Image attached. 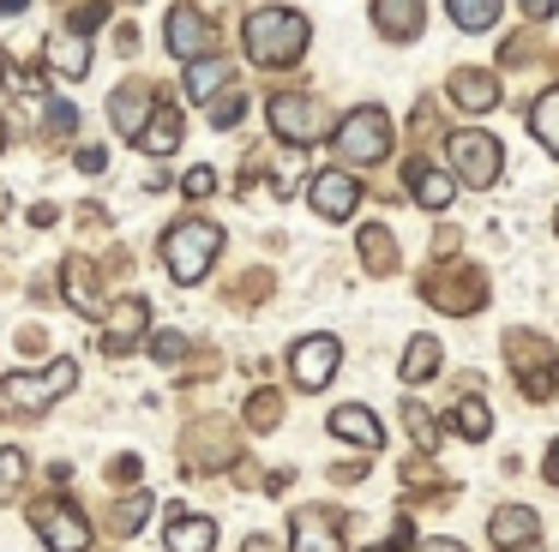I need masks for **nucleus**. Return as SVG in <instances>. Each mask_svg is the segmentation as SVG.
<instances>
[{
  "label": "nucleus",
  "mask_w": 559,
  "mask_h": 552,
  "mask_svg": "<svg viewBox=\"0 0 559 552\" xmlns=\"http://www.w3.org/2000/svg\"><path fill=\"white\" fill-rule=\"evenodd\" d=\"M49 127H61V132H67V127H73V108H67V103H55V108H49Z\"/></svg>",
  "instance_id": "nucleus-36"
},
{
  "label": "nucleus",
  "mask_w": 559,
  "mask_h": 552,
  "mask_svg": "<svg viewBox=\"0 0 559 552\" xmlns=\"http://www.w3.org/2000/svg\"><path fill=\"white\" fill-rule=\"evenodd\" d=\"M373 552H385V547H373Z\"/></svg>",
  "instance_id": "nucleus-41"
},
{
  "label": "nucleus",
  "mask_w": 559,
  "mask_h": 552,
  "mask_svg": "<svg viewBox=\"0 0 559 552\" xmlns=\"http://www.w3.org/2000/svg\"><path fill=\"white\" fill-rule=\"evenodd\" d=\"M37 528H43V540H49V552H85V547H91L85 516H79L73 504H61V499L37 511Z\"/></svg>",
  "instance_id": "nucleus-8"
},
{
  "label": "nucleus",
  "mask_w": 559,
  "mask_h": 552,
  "mask_svg": "<svg viewBox=\"0 0 559 552\" xmlns=\"http://www.w3.org/2000/svg\"><path fill=\"white\" fill-rule=\"evenodd\" d=\"M157 108L163 103H151L145 84H121V91L109 96V120H115V132H127V139H145V127H151Z\"/></svg>",
  "instance_id": "nucleus-9"
},
{
  "label": "nucleus",
  "mask_w": 559,
  "mask_h": 552,
  "mask_svg": "<svg viewBox=\"0 0 559 552\" xmlns=\"http://www.w3.org/2000/svg\"><path fill=\"white\" fill-rule=\"evenodd\" d=\"M409 187H415V199H421L427 211H445V204L457 199V180L439 175V168H409Z\"/></svg>",
  "instance_id": "nucleus-21"
},
{
  "label": "nucleus",
  "mask_w": 559,
  "mask_h": 552,
  "mask_svg": "<svg viewBox=\"0 0 559 552\" xmlns=\"http://www.w3.org/2000/svg\"><path fill=\"white\" fill-rule=\"evenodd\" d=\"M217 247H223V235L211 223H181V228H169V235H163V264H169V276L175 283H187L193 288L199 276L211 271V264H217Z\"/></svg>",
  "instance_id": "nucleus-3"
},
{
  "label": "nucleus",
  "mask_w": 559,
  "mask_h": 552,
  "mask_svg": "<svg viewBox=\"0 0 559 552\" xmlns=\"http://www.w3.org/2000/svg\"><path fill=\"white\" fill-rule=\"evenodd\" d=\"M145 511H151V499H145V492H139L133 504H121V528H127V535H133L139 523H145Z\"/></svg>",
  "instance_id": "nucleus-32"
},
{
  "label": "nucleus",
  "mask_w": 559,
  "mask_h": 552,
  "mask_svg": "<svg viewBox=\"0 0 559 552\" xmlns=\"http://www.w3.org/2000/svg\"><path fill=\"white\" fill-rule=\"evenodd\" d=\"M530 132L542 139V151H554V156H559V91H547L542 103L530 108Z\"/></svg>",
  "instance_id": "nucleus-26"
},
{
  "label": "nucleus",
  "mask_w": 559,
  "mask_h": 552,
  "mask_svg": "<svg viewBox=\"0 0 559 552\" xmlns=\"http://www.w3.org/2000/svg\"><path fill=\"white\" fill-rule=\"evenodd\" d=\"M523 12H530V19H554V0H518Z\"/></svg>",
  "instance_id": "nucleus-35"
},
{
  "label": "nucleus",
  "mask_w": 559,
  "mask_h": 552,
  "mask_svg": "<svg viewBox=\"0 0 559 552\" xmlns=\"http://www.w3.org/2000/svg\"><path fill=\"white\" fill-rule=\"evenodd\" d=\"M337 360H343L337 336H301V343H295L289 372H295V384H301V391H325L331 372H337Z\"/></svg>",
  "instance_id": "nucleus-7"
},
{
  "label": "nucleus",
  "mask_w": 559,
  "mask_h": 552,
  "mask_svg": "<svg viewBox=\"0 0 559 552\" xmlns=\"http://www.w3.org/2000/svg\"><path fill=\"white\" fill-rule=\"evenodd\" d=\"M163 36H169V55H181L187 67L211 55V24L199 19L193 7H175V12H169V31H163Z\"/></svg>",
  "instance_id": "nucleus-11"
},
{
  "label": "nucleus",
  "mask_w": 559,
  "mask_h": 552,
  "mask_svg": "<svg viewBox=\"0 0 559 552\" xmlns=\"http://www.w3.org/2000/svg\"><path fill=\"white\" fill-rule=\"evenodd\" d=\"M0 144H7V127H0Z\"/></svg>",
  "instance_id": "nucleus-39"
},
{
  "label": "nucleus",
  "mask_w": 559,
  "mask_h": 552,
  "mask_svg": "<svg viewBox=\"0 0 559 552\" xmlns=\"http://www.w3.org/2000/svg\"><path fill=\"white\" fill-rule=\"evenodd\" d=\"M223 84H229V60H223V55H205V60H193V67H187L181 91H187V103H211Z\"/></svg>",
  "instance_id": "nucleus-18"
},
{
  "label": "nucleus",
  "mask_w": 559,
  "mask_h": 552,
  "mask_svg": "<svg viewBox=\"0 0 559 552\" xmlns=\"http://www.w3.org/2000/svg\"><path fill=\"white\" fill-rule=\"evenodd\" d=\"M397 372H403V384H421V379H433V372H439V343H433V336H415V343L403 348Z\"/></svg>",
  "instance_id": "nucleus-22"
},
{
  "label": "nucleus",
  "mask_w": 559,
  "mask_h": 552,
  "mask_svg": "<svg viewBox=\"0 0 559 552\" xmlns=\"http://www.w3.org/2000/svg\"><path fill=\"white\" fill-rule=\"evenodd\" d=\"M373 24L391 43H409L421 31V0H373Z\"/></svg>",
  "instance_id": "nucleus-17"
},
{
  "label": "nucleus",
  "mask_w": 559,
  "mask_h": 552,
  "mask_svg": "<svg viewBox=\"0 0 559 552\" xmlns=\"http://www.w3.org/2000/svg\"><path fill=\"white\" fill-rule=\"evenodd\" d=\"M181 192H187V199H211V192H217V175H211V168H187Z\"/></svg>",
  "instance_id": "nucleus-29"
},
{
  "label": "nucleus",
  "mask_w": 559,
  "mask_h": 552,
  "mask_svg": "<svg viewBox=\"0 0 559 552\" xmlns=\"http://www.w3.org/2000/svg\"><path fill=\"white\" fill-rule=\"evenodd\" d=\"M451 103L457 108H469V115H487V108L499 103V84H493V72H475V67H463V72H451Z\"/></svg>",
  "instance_id": "nucleus-15"
},
{
  "label": "nucleus",
  "mask_w": 559,
  "mask_h": 552,
  "mask_svg": "<svg viewBox=\"0 0 559 552\" xmlns=\"http://www.w3.org/2000/svg\"><path fill=\"white\" fill-rule=\"evenodd\" d=\"M451 432H457V439H487V432H493V415H487L481 396H463V403L451 408Z\"/></svg>",
  "instance_id": "nucleus-23"
},
{
  "label": "nucleus",
  "mask_w": 559,
  "mask_h": 552,
  "mask_svg": "<svg viewBox=\"0 0 559 552\" xmlns=\"http://www.w3.org/2000/svg\"><path fill=\"white\" fill-rule=\"evenodd\" d=\"M163 547H169V552H217V523H211V516L169 511V528H163Z\"/></svg>",
  "instance_id": "nucleus-12"
},
{
  "label": "nucleus",
  "mask_w": 559,
  "mask_h": 552,
  "mask_svg": "<svg viewBox=\"0 0 559 552\" xmlns=\"http://www.w3.org/2000/svg\"><path fill=\"white\" fill-rule=\"evenodd\" d=\"M403 420H409V432H415V439H421V444H439V439H433V420H427V415H421V408H415V403H403Z\"/></svg>",
  "instance_id": "nucleus-30"
},
{
  "label": "nucleus",
  "mask_w": 559,
  "mask_h": 552,
  "mask_svg": "<svg viewBox=\"0 0 559 552\" xmlns=\"http://www.w3.org/2000/svg\"><path fill=\"white\" fill-rule=\"evenodd\" d=\"M265 115H271V132H277V139H289V144H313L319 127H325V115H319L313 96H271Z\"/></svg>",
  "instance_id": "nucleus-6"
},
{
  "label": "nucleus",
  "mask_w": 559,
  "mask_h": 552,
  "mask_svg": "<svg viewBox=\"0 0 559 552\" xmlns=\"http://www.w3.org/2000/svg\"><path fill=\"white\" fill-rule=\"evenodd\" d=\"M25 451H19V444H0V504L13 499L19 487H25Z\"/></svg>",
  "instance_id": "nucleus-28"
},
{
  "label": "nucleus",
  "mask_w": 559,
  "mask_h": 552,
  "mask_svg": "<svg viewBox=\"0 0 559 552\" xmlns=\"http://www.w3.org/2000/svg\"><path fill=\"white\" fill-rule=\"evenodd\" d=\"M73 384H79V360H49V372H13V379L0 384V403L13 408V415H43Z\"/></svg>",
  "instance_id": "nucleus-2"
},
{
  "label": "nucleus",
  "mask_w": 559,
  "mask_h": 552,
  "mask_svg": "<svg viewBox=\"0 0 559 552\" xmlns=\"http://www.w3.org/2000/svg\"><path fill=\"white\" fill-rule=\"evenodd\" d=\"M307 204H313L325 223H343V216H355V204H361V187H355L349 175H319L313 187H307Z\"/></svg>",
  "instance_id": "nucleus-10"
},
{
  "label": "nucleus",
  "mask_w": 559,
  "mask_h": 552,
  "mask_svg": "<svg viewBox=\"0 0 559 552\" xmlns=\"http://www.w3.org/2000/svg\"><path fill=\"white\" fill-rule=\"evenodd\" d=\"M337 144L349 163H379V156L391 151V120H385V108H355V115H343L337 120Z\"/></svg>",
  "instance_id": "nucleus-4"
},
{
  "label": "nucleus",
  "mask_w": 559,
  "mask_h": 552,
  "mask_svg": "<svg viewBox=\"0 0 559 552\" xmlns=\"http://www.w3.org/2000/svg\"><path fill=\"white\" fill-rule=\"evenodd\" d=\"M241 115H247V108H241V96H229V103H211V120H217V127H235Z\"/></svg>",
  "instance_id": "nucleus-31"
},
{
  "label": "nucleus",
  "mask_w": 559,
  "mask_h": 552,
  "mask_svg": "<svg viewBox=\"0 0 559 552\" xmlns=\"http://www.w3.org/2000/svg\"><path fill=\"white\" fill-rule=\"evenodd\" d=\"M542 475H547V480H554V487H559V444H554V451H547V463H542Z\"/></svg>",
  "instance_id": "nucleus-37"
},
{
  "label": "nucleus",
  "mask_w": 559,
  "mask_h": 552,
  "mask_svg": "<svg viewBox=\"0 0 559 552\" xmlns=\"http://www.w3.org/2000/svg\"><path fill=\"white\" fill-rule=\"evenodd\" d=\"M499 7H506V0H451V24H457V31H493Z\"/></svg>",
  "instance_id": "nucleus-25"
},
{
  "label": "nucleus",
  "mask_w": 559,
  "mask_h": 552,
  "mask_svg": "<svg viewBox=\"0 0 559 552\" xmlns=\"http://www.w3.org/2000/svg\"><path fill=\"white\" fill-rule=\"evenodd\" d=\"M151 355H157V360H175V355H181V336H175V331H163V336H157V348H151Z\"/></svg>",
  "instance_id": "nucleus-33"
},
{
  "label": "nucleus",
  "mask_w": 559,
  "mask_h": 552,
  "mask_svg": "<svg viewBox=\"0 0 559 552\" xmlns=\"http://www.w3.org/2000/svg\"><path fill=\"white\" fill-rule=\"evenodd\" d=\"M481 276H445V283H433V307L439 312H475L481 307Z\"/></svg>",
  "instance_id": "nucleus-20"
},
{
  "label": "nucleus",
  "mask_w": 559,
  "mask_h": 552,
  "mask_svg": "<svg viewBox=\"0 0 559 552\" xmlns=\"http://www.w3.org/2000/svg\"><path fill=\"white\" fill-rule=\"evenodd\" d=\"M139 144H145V151H151V156H163V151H175V144H181V115H175V108H169V103H163V108H157V115H151V127H145V139H139Z\"/></svg>",
  "instance_id": "nucleus-24"
},
{
  "label": "nucleus",
  "mask_w": 559,
  "mask_h": 552,
  "mask_svg": "<svg viewBox=\"0 0 559 552\" xmlns=\"http://www.w3.org/2000/svg\"><path fill=\"white\" fill-rule=\"evenodd\" d=\"M451 168L463 175V187H493L499 168H506V156H499V139H487V132H457L451 139Z\"/></svg>",
  "instance_id": "nucleus-5"
},
{
  "label": "nucleus",
  "mask_w": 559,
  "mask_h": 552,
  "mask_svg": "<svg viewBox=\"0 0 559 552\" xmlns=\"http://www.w3.org/2000/svg\"><path fill=\"white\" fill-rule=\"evenodd\" d=\"M19 7H25V0H0V12H19Z\"/></svg>",
  "instance_id": "nucleus-38"
},
{
  "label": "nucleus",
  "mask_w": 559,
  "mask_h": 552,
  "mask_svg": "<svg viewBox=\"0 0 559 552\" xmlns=\"http://www.w3.org/2000/svg\"><path fill=\"white\" fill-rule=\"evenodd\" d=\"M295 552H343V540L331 535V523L301 516V523H295Z\"/></svg>",
  "instance_id": "nucleus-27"
},
{
  "label": "nucleus",
  "mask_w": 559,
  "mask_h": 552,
  "mask_svg": "<svg viewBox=\"0 0 559 552\" xmlns=\"http://www.w3.org/2000/svg\"><path fill=\"white\" fill-rule=\"evenodd\" d=\"M145 324H151V307L145 300H121V307L109 312V331H103V348L109 355H127V348L145 336Z\"/></svg>",
  "instance_id": "nucleus-14"
},
{
  "label": "nucleus",
  "mask_w": 559,
  "mask_h": 552,
  "mask_svg": "<svg viewBox=\"0 0 559 552\" xmlns=\"http://www.w3.org/2000/svg\"><path fill=\"white\" fill-rule=\"evenodd\" d=\"M307 36H313V24L295 7H259L253 19L241 24V43L259 67H295V60L307 55Z\"/></svg>",
  "instance_id": "nucleus-1"
},
{
  "label": "nucleus",
  "mask_w": 559,
  "mask_h": 552,
  "mask_svg": "<svg viewBox=\"0 0 559 552\" xmlns=\"http://www.w3.org/2000/svg\"><path fill=\"white\" fill-rule=\"evenodd\" d=\"M487 528H493L499 547H530V540H535V511H530V504H499Z\"/></svg>",
  "instance_id": "nucleus-19"
},
{
  "label": "nucleus",
  "mask_w": 559,
  "mask_h": 552,
  "mask_svg": "<svg viewBox=\"0 0 559 552\" xmlns=\"http://www.w3.org/2000/svg\"><path fill=\"white\" fill-rule=\"evenodd\" d=\"M43 55H49V72H61V79H85L91 72V48L79 31H55L49 43H43Z\"/></svg>",
  "instance_id": "nucleus-16"
},
{
  "label": "nucleus",
  "mask_w": 559,
  "mask_h": 552,
  "mask_svg": "<svg viewBox=\"0 0 559 552\" xmlns=\"http://www.w3.org/2000/svg\"><path fill=\"white\" fill-rule=\"evenodd\" d=\"M331 439H343V444H367V451H379V444H385V427H379V415L373 408H331Z\"/></svg>",
  "instance_id": "nucleus-13"
},
{
  "label": "nucleus",
  "mask_w": 559,
  "mask_h": 552,
  "mask_svg": "<svg viewBox=\"0 0 559 552\" xmlns=\"http://www.w3.org/2000/svg\"><path fill=\"white\" fill-rule=\"evenodd\" d=\"M79 168H85V175H103V168H109V156H103V151H85V156H79Z\"/></svg>",
  "instance_id": "nucleus-34"
},
{
  "label": "nucleus",
  "mask_w": 559,
  "mask_h": 552,
  "mask_svg": "<svg viewBox=\"0 0 559 552\" xmlns=\"http://www.w3.org/2000/svg\"><path fill=\"white\" fill-rule=\"evenodd\" d=\"M554 228H559V211H554Z\"/></svg>",
  "instance_id": "nucleus-40"
}]
</instances>
